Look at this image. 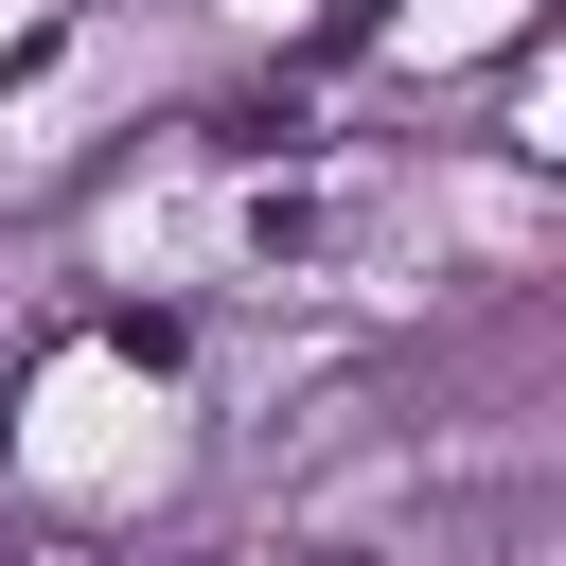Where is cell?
<instances>
[{"mask_svg":"<svg viewBox=\"0 0 566 566\" xmlns=\"http://www.w3.org/2000/svg\"><path fill=\"white\" fill-rule=\"evenodd\" d=\"M230 230H248V265H301V248H318V195H248Z\"/></svg>","mask_w":566,"mask_h":566,"instance_id":"cell-1","label":"cell"}]
</instances>
